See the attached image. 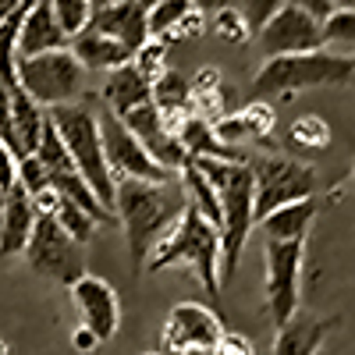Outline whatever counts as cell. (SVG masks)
<instances>
[{
    "label": "cell",
    "instance_id": "6da1fadb",
    "mask_svg": "<svg viewBox=\"0 0 355 355\" xmlns=\"http://www.w3.org/2000/svg\"><path fill=\"white\" fill-rule=\"evenodd\" d=\"M189 206L182 182H135V178H117L114 182V217L128 234L132 270L142 274V263L150 259L153 245L178 224L182 210Z\"/></svg>",
    "mask_w": 355,
    "mask_h": 355
},
{
    "label": "cell",
    "instance_id": "7a4b0ae2",
    "mask_svg": "<svg viewBox=\"0 0 355 355\" xmlns=\"http://www.w3.org/2000/svg\"><path fill=\"white\" fill-rule=\"evenodd\" d=\"M202 178L217 189L220 202V288L231 284L234 270H239L242 249L252 234V171L245 164L231 160H214V157H196L192 160Z\"/></svg>",
    "mask_w": 355,
    "mask_h": 355
},
{
    "label": "cell",
    "instance_id": "3957f363",
    "mask_svg": "<svg viewBox=\"0 0 355 355\" xmlns=\"http://www.w3.org/2000/svg\"><path fill=\"white\" fill-rule=\"evenodd\" d=\"M174 263H185L206 295L220 291V231L206 217H199L192 206H185L178 224L153 245V256L146 259V274H160Z\"/></svg>",
    "mask_w": 355,
    "mask_h": 355
},
{
    "label": "cell",
    "instance_id": "277c9868",
    "mask_svg": "<svg viewBox=\"0 0 355 355\" xmlns=\"http://www.w3.org/2000/svg\"><path fill=\"white\" fill-rule=\"evenodd\" d=\"M46 114H50L57 135L64 139L68 157H71L78 178L93 189V196L103 202V210L114 214V174H110L107 157H103L100 121H96V110H93V103H89V96L75 100V103L50 107Z\"/></svg>",
    "mask_w": 355,
    "mask_h": 355
},
{
    "label": "cell",
    "instance_id": "5b68a950",
    "mask_svg": "<svg viewBox=\"0 0 355 355\" xmlns=\"http://www.w3.org/2000/svg\"><path fill=\"white\" fill-rule=\"evenodd\" d=\"M352 68H355L352 53H327V50L266 57V64L256 71V82H252V100L288 96L313 85H348Z\"/></svg>",
    "mask_w": 355,
    "mask_h": 355
},
{
    "label": "cell",
    "instance_id": "8992f818",
    "mask_svg": "<svg viewBox=\"0 0 355 355\" xmlns=\"http://www.w3.org/2000/svg\"><path fill=\"white\" fill-rule=\"evenodd\" d=\"M85 68L71 57V50H46L36 57H15V78L18 89L40 103L43 110L61 107V103H75L85 93Z\"/></svg>",
    "mask_w": 355,
    "mask_h": 355
},
{
    "label": "cell",
    "instance_id": "52a82bcc",
    "mask_svg": "<svg viewBox=\"0 0 355 355\" xmlns=\"http://www.w3.org/2000/svg\"><path fill=\"white\" fill-rule=\"evenodd\" d=\"M252 224H259L277 206L313 199L316 192V171L299 157H252Z\"/></svg>",
    "mask_w": 355,
    "mask_h": 355
},
{
    "label": "cell",
    "instance_id": "ba28073f",
    "mask_svg": "<svg viewBox=\"0 0 355 355\" xmlns=\"http://www.w3.org/2000/svg\"><path fill=\"white\" fill-rule=\"evenodd\" d=\"M25 259L36 274L57 281V284H75L85 270V245L75 242L71 234L57 224L53 217L46 214H36V224H33V234L25 242Z\"/></svg>",
    "mask_w": 355,
    "mask_h": 355
},
{
    "label": "cell",
    "instance_id": "9c48e42d",
    "mask_svg": "<svg viewBox=\"0 0 355 355\" xmlns=\"http://www.w3.org/2000/svg\"><path fill=\"white\" fill-rule=\"evenodd\" d=\"M302 256H306V242L266 239V309H270L274 327H284V323L299 313Z\"/></svg>",
    "mask_w": 355,
    "mask_h": 355
},
{
    "label": "cell",
    "instance_id": "30bf717a",
    "mask_svg": "<svg viewBox=\"0 0 355 355\" xmlns=\"http://www.w3.org/2000/svg\"><path fill=\"white\" fill-rule=\"evenodd\" d=\"M96 121H100V142H103V157H107L114 182L117 178H135V182H167L171 178L107 107L96 114Z\"/></svg>",
    "mask_w": 355,
    "mask_h": 355
},
{
    "label": "cell",
    "instance_id": "8fae6325",
    "mask_svg": "<svg viewBox=\"0 0 355 355\" xmlns=\"http://www.w3.org/2000/svg\"><path fill=\"white\" fill-rule=\"evenodd\" d=\"M224 334L220 316L202 302H182L167 313L160 331V345L171 355H210Z\"/></svg>",
    "mask_w": 355,
    "mask_h": 355
},
{
    "label": "cell",
    "instance_id": "7c38bea8",
    "mask_svg": "<svg viewBox=\"0 0 355 355\" xmlns=\"http://www.w3.org/2000/svg\"><path fill=\"white\" fill-rule=\"evenodd\" d=\"M259 50L266 57H284V53H313V50H323V40H320V21L309 18L306 11L284 4L277 15H270L259 28Z\"/></svg>",
    "mask_w": 355,
    "mask_h": 355
},
{
    "label": "cell",
    "instance_id": "4fadbf2b",
    "mask_svg": "<svg viewBox=\"0 0 355 355\" xmlns=\"http://www.w3.org/2000/svg\"><path fill=\"white\" fill-rule=\"evenodd\" d=\"M71 299H75V309L82 316V327H89L100 341H110L117 334L121 302H117V291L110 281H103L96 274H82L71 284Z\"/></svg>",
    "mask_w": 355,
    "mask_h": 355
},
{
    "label": "cell",
    "instance_id": "5bb4252c",
    "mask_svg": "<svg viewBox=\"0 0 355 355\" xmlns=\"http://www.w3.org/2000/svg\"><path fill=\"white\" fill-rule=\"evenodd\" d=\"M89 28H96V33L117 40L128 53H135L142 43H150V18H146V8L135 4V0L96 8L93 15H89Z\"/></svg>",
    "mask_w": 355,
    "mask_h": 355
},
{
    "label": "cell",
    "instance_id": "9a60e30c",
    "mask_svg": "<svg viewBox=\"0 0 355 355\" xmlns=\"http://www.w3.org/2000/svg\"><path fill=\"white\" fill-rule=\"evenodd\" d=\"M68 36L57 28L50 15V0H33L18 25V40H15V57H36L46 50H64Z\"/></svg>",
    "mask_w": 355,
    "mask_h": 355
},
{
    "label": "cell",
    "instance_id": "2e32d148",
    "mask_svg": "<svg viewBox=\"0 0 355 355\" xmlns=\"http://www.w3.org/2000/svg\"><path fill=\"white\" fill-rule=\"evenodd\" d=\"M174 139L182 142V150L189 160L196 157H214V160H231V164H245V150L242 146H227L217 132H214V121H206L199 114H189L182 125H178Z\"/></svg>",
    "mask_w": 355,
    "mask_h": 355
},
{
    "label": "cell",
    "instance_id": "e0dca14e",
    "mask_svg": "<svg viewBox=\"0 0 355 355\" xmlns=\"http://www.w3.org/2000/svg\"><path fill=\"white\" fill-rule=\"evenodd\" d=\"M33 224H36L33 199L15 182L4 192V210H0V256H18L28 242V234H33Z\"/></svg>",
    "mask_w": 355,
    "mask_h": 355
},
{
    "label": "cell",
    "instance_id": "ac0fdd59",
    "mask_svg": "<svg viewBox=\"0 0 355 355\" xmlns=\"http://www.w3.org/2000/svg\"><path fill=\"white\" fill-rule=\"evenodd\" d=\"M150 103L160 110L164 128L174 135L178 125H182L185 117L192 114V85H189V78H185L182 71L167 68L160 78L150 82Z\"/></svg>",
    "mask_w": 355,
    "mask_h": 355
},
{
    "label": "cell",
    "instance_id": "d6986e66",
    "mask_svg": "<svg viewBox=\"0 0 355 355\" xmlns=\"http://www.w3.org/2000/svg\"><path fill=\"white\" fill-rule=\"evenodd\" d=\"M68 50H71V57L85 71H114V68H121V64L132 61V53L121 43L96 33V28H89V25L82 28L78 36L68 40Z\"/></svg>",
    "mask_w": 355,
    "mask_h": 355
},
{
    "label": "cell",
    "instance_id": "ffe728a7",
    "mask_svg": "<svg viewBox=\"0 0 355 355\" xmlns=\"http://www.w3.org/2000/svg\"><path fill=\"white\" fill-rule=\"evenodd\" d=\"M103 107L114 114V117H121L125 110L139 107L150 100V78H146L132 61L121 64V68H114L107 71V82H103V93H100Z\"/></svg>",
    "mask_w": 355,
    "mask_h": 355
},
{
    "label": "cell",
    "instance_id": "44dd1931",
    "mask_svg": "<svg viewBox=\"0 0 355 355\" xmlns=\"http://www.w3.org/2000/svg\"><path fill=\"white\" fill-rule=\"evenodd\" d=\"M313 220H316V199H299V202L277 206L274 214H266L259 220V231L274 242H306Z\"/></svg>",
    "mask_w": 355,
    "mask_h": 355
},
{
    "label": "cell",
    "instance_id": "7402d4cb",
    "mask_svg": "<svg viewBox=\"0 0 355 355\" xmlns=\"http://www.w3.org/2000/svg\"><path fill=\"white\" fill-rule=\"evenodd\" d=\"M331 327H334L331 320H313V316H299V320H295L291 316L284 327H277L274 355H320Z\"/></svg>",
    "mask_w": 355,
    "mask_h": 355
},
{
    "label": "cell",
    "instance_id": "603a6c76",
    "mask_svg": "<svg viewBox=\"0 0 355 355\" xmlns=\"http://www.w3.org/2000/svg\"><path fill=\"white\" fill-rule=\"evenodd\" d=\"M8 96H11V117H15V135H18V150L21 157H33L36 150V142H40V132H43V117L46 110L40 103H33L21 89H8Z\"/></svg>",
    "mask_w": 355,
    "mask_h": 355
},
{
    "label": "cell",
    "instance_id": "cb8c5ba5",
    "mask_svg": "<svg viewBox=\"0 0 355 355\" xmlns=\"http://www.w3.org/2000/svg\"><path fill=\"white\" fill-rule=\"evenodd\" d=\"M288 142L295 146V150H302V153H320V150H327L331 146V128L323 117H299L291 128H288Z\"/></svg>",
    "mask_w": 355,
    "mask_h": 355
},
{
    "label": "cell",
    "instance_id": "d4e9b609",
    "mask_svg": "<svg viewBox=\"0 0 355 355\" xmlns=\"http://www.w3.org/2000/svg\"><path fill=\"white\" fill-rule=\"evenodd\" d=\"M50 15H53L57 28L71 40V36H78L82 28L89 25L93 8H89V0H50Z\"/></svg>",
    "mask_w": 355,
    "mask_h": 355
},
{
    "label": "cell",
    "instance_id": "484cf974",
    "mask_svg": "<svg viewBox=\"0 0 355 355\" xmlns=\"http://www.w3.org/2000/svg\"><path fill=\"white\" fill-rule=\"evenodd\" d=\"M53 220L61 224V227H64V231L71 234L75 242H82V245H85L89 239H93V227H96V220L89 217V214L82 210V206H75L71 199H64V196L57 199V210H53Z\"/></svg>",
    "mask_w": 355,
    "mask_h": 355
},
{
    "label": "cell",
    "instance_id": "4316f807",
    "mask_svg": "<svg viewBox=\"0 0 355 355\" xmlns=\"http://www.w3.org/2000/svg\"><path fill=\"white\" fill-rule=\"evenodd\" d=\"M320 40L331 43H352L355 40V8H334L327 18H320Z\"/></svg>",
    "mask_w": 355,
    "mask_h": 355
},
{
    "label": "cell",
    "instance_id": "83f0119b",
    "mask_svg": "<svg viewBox=\"0 0 355 355\" xmlns=\"http://www.w3.org/2000/svg\"><path fill=\"white\" fill-rule=\"evenodd\" d=\"M210 33H214L217 40H227V43H245V40L252 36L239 8H224V11L210 15Z\"/></svg>",
    "mask_w": 355,
    "mask_h": 355
},
{
    "label": "cell",
    "instance_id": "f1b7e54d",
    "mask_svg": "<svg viewBox=\"0 0 355 355\" xmlns=\"http://www.w3.org/2000/svg\"><path fill=\"white\" fill-rule=\"evenodd\" d=\"M132 64L146 75V78H160L171 64H167V43L164 40H150V43H142L135 53H132Z\"/></svg>",
    "mask_w": 355,
    "mask_h": 355
},
{
    "label": "cell",
    "instance_id": "f546056e",
    "mask_svg": "<svg viewBox=\"0 0 355 355\" xmlns=\"http://www.w3.org/2000/svg\"><path fill=\"white\" fill-rule=\"evenodd\" d=\"M239 121L245 128V135H256V139H270V128H274V107L266 100H252L242 114Z\"/></svg>",
    "mask_w": 355,
    "mask_h": 355
},
{
    "label": "cell",
    "instance_id": "4dcf8cb0",
    "mask_svg": "<svg viewBox=\"0 0 355 355\" xmlns=\"http://www.w3.org/2000/svg\"><path fill=\"white\" fill-rule=\"evenodd\" d=\"M15 182H18L28 196H36V192L50 189V178H46V171H43V164H40L36 157H21V160H18V167H15Z\"/></svg>",
    "mask_w": 355,
    "mask_h": 355
},
{
    "label": "cell",
    "instance_id": "1f68e13d",
    "mask_svg": "<svg viewBox=\"0 0 355 355\" xmlns=\"http://www.w3.org/2000/svg\"><path fill=\"white\" fill-rule=\"evenodd\" d=\"M288 4V0H242V18H245V25H249V33L256 36V28L270 18V15H277L281 8Z\"/></svg>",
    "mask_w": 355,
    "mask_h": 355
},
{
    "label": "cell",
    "instance_id": "d6a6232c",
    "mask_svg": "<svg viewBox=\"0 0 355 355\" xmlns=\"http://www.w3.org/2000/svg\"><path fill=\"white\" fill-rule=\"evenodd\" d=\"M0 142H4L8 150L21 160L18 135H15V117H11V96H8V89H4V85H0Z\"/></svg>",
    "mask_w": 355,
    "mask_h": 355
},
{
    "label": "cell",
    "instance_id": "836d02e7",
    "mask_svg": "<svg viewBox=\"0 0 355 355\" xmlns=\"http://www.w3.org/2000/svg\"><path fill=\"white\" fill-rule=\"evenodd\" d=\"M210 355H252V341L242 338V334H234V331H224Z\"/></svg>",
    "mask_w": 355,
    "mask_h": 355
},
{
    "label": "cell",
    "instance_id": "e575fe53",
    "mask_svg": "<svg viewBox=\"0 0 355 355\" xmlns=\"http://www.w3.org/2000/svg\"><path fill=\"white\" fill-rule=\"evenodd\" d=\"M15 167H18V157L0 142V192H8L15 185Z\"/></svg>",
    "mask_w": 355,
    "mask_h": 355
},
{
    "label": "cell",
    "instance_id": "d590c367",
    "mask_svg": "<svg viewBox=\"0 0 355 355\" xmlns=\"http://www.w3.org/2000/svg\"><path fill=\"white\" fill-rule=\"evenodd\" d=\"M288 4L291 8H299V11H306L309 18H327L331 11H334V4H331V0H288Z\"/></svg>",
    "mask_w": 355,
    "mask_h": 355
},
{
    "label": "cell",
    "instance_id": "8d00e7d4",
    "mask_svg": "<svg viewBox=\"0 0 355 355\" xmlns=\"http://www.w3.org/2000/svg\"><path fill=\"white\" fill-rule=\"evenodd\" d=\"M103 341L93 334V331H89V327H75V334H71V348L75 352H82V355H89V352H96Z\"/></svg>",
    "mask_w": 355,
    "mask_h": 355
},
{
    "label": "cell",
    "instance_id": "74e56055",
    "mask_svg": "<svg viewBox=\"0 0 355 355\" xmlns=\"http://www.w3.org/2000/svg\"><path fill=\"white\" fill-rule=\"evenodd\" d=\"M189 4L206 18V15H217V11H224V8H234V0H189Z\"/></svg>",
    "mask_w": 355,
    "mask_h": 355
},
{
    "label": "cell",
    "instance_id": "f35d334b",
    "mask_svg": "<svg viewBox=\"0 0 355 355\" xmlns=\"http://www.w3.org/2000/svg\"><path fill=\"white\" fill-rule=\"evenodd\" d=\"M21 8V0H0V21H4L11 11H18Z\"/></svg>",
    "mask_w": 355,
    "mask_h": 355
},
{
    "label": "cell",
    "instance_id": "ab89813d",
    "mask_svg": "<svg viewBox=\"0 0 355 355\" xmlns=\"http://www.w3.org/2000/svg\"><path fill=\"white\" fill-rule=\"evenodd\" d=\"M107 4H121V0H89V8H93V11L96 8H107Z\"/></svg>",
    "mask_w": 355,
    "mask_h": 355
},
{
    "label": "cell",
    "instance_id": "60d3db41",
    "mask_svg": "<svg viewBox=\"0 0 355 355\" xmlns=\"http://www.w3.org/2000/svg\"><path fill=\"white\" fill-rule=\"evenodd\" d=\"M334 8H352V0H331Z\"/></svg>",
    "mask_w": 355,
    "mask_h": 355
},
{
    "label": "cell",
    "instance_id": "b9f144b4",
    "mask_svg": "<svg viewBox=\"0 0 355 355\" xmlns=\"http://www.w3.org/2000/svg\"><path fill=\"white\" fill-rule=\"evenodd\" d=\"M0 210H4V192H0Z\"/></svg>",
    "mask_w": 355,
    "mask_h": 355
},
{
    "label": "cell",
    "instance_id": "7bdbcfd3",
    "mask_svg": "<svg viewBox=\"0 0 355 355\" xmlns=\"http://www.w3.org/2000/svg\"><path fill=\"white\" fill-rule=\"evenodd\" d=\"M146 355H164V352H146Z\"/></svg>",
    "mask_w": 355,
    "mask_h": 355
}]
</instances>
